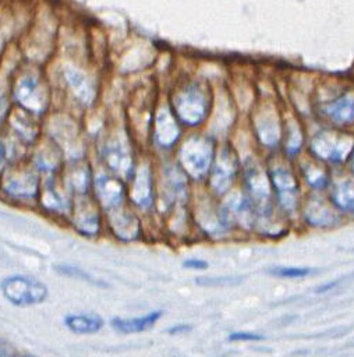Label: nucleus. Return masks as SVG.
Here are the masks:
<instances>
[{
    "label": "nucleus",
    "instance_id": "f257e3e1",
    "mask_svg": "<svg viewBox=\"0 0 354 357\" xmlns=\"http://www.w3.org/2000/svg\"><path fill=\"white\" fill-rule=\"evenodd\" d=\"M4 298L17 307H31L43 303L47 297V286L29 275H11L1 280Z\"/></svg>",
    "mask_w": 354,
    "mask_h": 357
},
{
    "label": "nucleus",
    "instance_id": "f03ea898",
    "mask_svg": "<svg viewBox=\"0 0 354 357\" xmlns=\"http://www.w3.org/2000/svg\"><path fill=\"white\" fill-rule=\"evenodd\" d=\"M174 106L178 117L184 123L194 126L206 116L209 100L205 89L199 84H191L176 96Z\"/></svg>",
    "mask_w": 354,
    "mask_h": 357
},
{
    "label": "nucleus",
    "instance_id": "7ed1b4c3",
    "mask_svg": "<svg viewBox=\"0 0 354 357\" xmlns=\"http://www.w3.org/2000/svg\"><path fill=\"white\" fill-rule=\"evenodd\" d=\"M212 142L203 137H192L183 145L180 151V159L185 172L199 178L203 176L210 165L212 160Z\"/></svg>",
    "mask_w": 354,
    "mask_h": 357
},
{
    "label": "nucleus",
    "instance_id": "20e7f679",
    "mask_svg": "<svg viewBox=\"0 0 354 357\" xmlns=\"http://www.w3.org/2000/svg\"><path fill=\"white\" fill-rule=\"evenodd\" d=\"M353 146L354 139L351 137L330 131L319 132L311 144L315 155L330 162H340L346 159L347 155L353 151Z\"/></svg>",
    "mask_w": 354,
    "mask_h": 357
},
{
    "label": "nucleus",
    "instance_id": "39448f33",
    "mask_svg": "<svg viewBox=\"0 0 354 357\" xmlns=\"http://www.w3.org/2000/svg\"><path fill=\"white\" fill-rule=\"evenodd\" d=\"M15 99L29 112L42 113L47 106V92L38 77L32 74L22 75L14 91Z\"/></svg>",
    "mask_w": 354,
    "mask_h": 357
},
{
    "label": "nucleus",
    "instance_id": "423d86ee",
    "mask_svg": "<svg viewBox=\"0 0 354 357\" xmlns=\"http://www.w3.org/2000/svg\"><path fill=\"white\" fill-rule=\"evenodd\" d=\"M95 187L98 198L106 209L111 211L120 206L123 201V185L117 178H113L107 174H100L96 177Z\"/></svg>",
    "mask_w": 354,
    "mask_h": 357
},
{
    "label": "nucleus",
    "instance_id": "0eeeda50",
    "mask_svg": "<svg viewBox=\"0 0 354 357\" xmlns=\"http://www.w3.org/2000/svg\"><path fill=\"white\" fill-rule=\"evenodd\" d=\"M105 158L109 166L121 176H128L132 170V158L128 146L121 139H113L105 151Z\"/></svg>",
    "mask_w": 354,
    "mask_h": 357
},
{
    "label": "nucleus",
    "instance_id": "6e6552de",
    "mask_svg": "<svg viewBox=\"0 0 354 357\" xmlns=\"http://www.w3.org/2000/svg\"><path fill=\"white\" fill-rule=\"evenodd\" d=\"M163 311H151L146 315L142 317H135V318H120L116 317L110 321L111 328L123 335H130V333H138L151 329L157 319L162 317Z\"/></svg>",
    "mask_w": 354,
    "mask_h": 357
},
{
    "label": "nucleus",
    "instance_id": "1a4fd4ad",
    "mask_svg": "<svg viewBox=\"0 0 354 357\" xmlns=\"http://www.w3.org/2000/svg\"><path fill=\"white\" fill-rule=\"evenodd\" d=\"M64 77L74 92V95L82 102V103H91L95 98V85L89 79L88 75H85L82 71L72 66L64 67Z\"/></svg>",
    "mask_w": 354,
    "mask_h": 357
},
{
    "label": "nucleus",
    "instance_id": "9d476101",
    "mask_svg": "<svg viewBox=\"0 0 354 357\" xmlns=\"http://www.w3.org/2000/svg\"><path fill=\"white\" fill-rule=\"evenodd\" d=\"M4 188L13 197L31 198L38 191V180L31 172H17L6 178Z\"/></svg>",
    "mask_w": 354,
    "mask_h": 357
},
{
    "label": "nucleus",
    "instance_id": "9b49d317",
    "mask_svg": "<svg viewBox=\"0 0 354 357\" xmlns=\"http://www.w3.org/2000/svg\"><path fill=\"white\" fill-rule=\"evenodd\" d=\"M272 181L277 190L282 206L287 211H293L295 206L297 190V184L293 174L284 169H276L272 172Z\"/></svg>",
    "mask_w": 354,
    "mask_h": 357
},
{
    "label": "nucleus",
    "instance_id": "f8f14e48",
    "mask_svg": "<svg viewBox=\"0 0 354 357\" xmlns=\"http://www.w3.org/2000/svg\"><path fill=\"white\" fill-rule=\"evenodd\" d=\"M64 325L66 328L77 335H91L99 332L105 321L102 317L93 312L88 314H68L64 317Z\"/></svg>",
    "mask_w": 354,
    "mask_h": 357
},
{
    "label": "nucleus",
    "instance_id": "ddd939ff",
    "mask_svg": "<svg viewBox=\"0 0 354 357\" xmlns=\"http://www.w3.org/2000/svg\"><path fill=\"white\" fill-rule=\"evenodd\" d=\"M236 172V160L234 155L223 152L220 153L213 172H212V185L217 192L226 191V188L231 183V177L234 176Z\"/></svg>",
    "mask_w": 354,
    "mask_h": 357
},
{
    "label": "nucleus",
    "instance_id": "4468645a",
    "mask_svg": "<svg viewBox=\"0 0 354 357\" xmlns=\"http://www.w3.org/2000/svg\"><path fill=\"white\" fill-rule=\"evenodd\" d=\"M178 126L167 109H162L156 117L155 134L156 139L163 146H170L178 138Z\"/></svg>",
    "mask_w": 354,
    "mask_h": 357
},
{
    "label": "nucleus",
    "instance_id": "2eb2a0df",
    "mask_svg": "<svg viewBox=\"0 0 354 357\" xmlns=\"http://www.w3.org/2000/svg\"><path fill=\"white\" fill-rule=\"evenodd\" d=\"M110 212V223L117 237L123 240H132L138 236V222L132 215L118 211V206L109 211V213Z\"/></svg>",
    "mask_w": 354,
    "mask_h": 357
},
{
    "label": "nucleus",
    "instance_id": "dca6fc26",
    "mask_svg": "<svg viewBox=\"0 0 354 357\" xmlns=\"http://www.w3.org/2000/svg\"><path fill=\"white\" fill-rule=\"evenodd\" d=\"M132 201L141 208H148L152 204V190H151V174L148 167H141L134 178L131 188Z\"/></svg>",
    "mask_w": 354,
    "mask_h": 357
},
{
    "label": "nucleus",
    "instance_id": "f3484780",
    "mask_svg": "<svg viewBox=\"0 0 354 357\" xmlns=\"http://www.w3.org/2000/svg\"><path fill=\"white\" fill-rule=\"evenodd\" d=\"M326 114L337 123L354 121V96L344 95L325 107Z\"/></svg>",
    "mask_w": 354,
    "mask_h": 357
},
{
    "label": "nucleus",
    "instance_id": "a211bd4d",
    "mask_svg": "<svg viewBox=\"0 0 354 357\" xmlns=\"http://www.w3.org/2000/svg\"><path fill=\"white\" fill-rule=\"evenodd\" d=\"M75 226L85 234H96L99 230V218L91 206H79L75 213Z\"/></svg>",
    "mask_w": 354,
    "mask_h": 357
},
{
    "label": "nucleus",
    "instance_id": "6ab92c4d",
    "mask_svg": "<svg viewBox=\"0 0 354 357\" xmlns=\"http://www.w3.org/2000/svg\"><path fill=\"white\" fill-rule=\"evenodd\" d=\"M247 181L254 194V198H256L259 202H263L269 195V185L265 174L255 166L249 167L247 172Z\"/></svg>",
    "mask_w": 354,
    "mask_h": 357
},
{
    "label": "nucleus",
    "instance_id": "aec40b11",
    "mask_svg": "<svg viewBox=\"0 0 354 357\" xmlns=\"http://www.w3.org/2000/svg\"><path fill=\"white\" fill-rule=\"evenodd\" d=\"M333 199L339 208L354 212V181L344 180L339 183L333 191Z\"/></svg>",
    "mask_w": 354,
    "mask_h": 357
},
{
    "label": "nucleus",
    "instance_id": "412c9836",
    "mask_svg": "<svg viewBox=\"0 0 354 357\" xmlns=\"http://www.w3.org/2000/svg\"><path fill=\"white\" fill-rule=\"evenodd\" d=\"M258 135L266 145H275L279 139V127L275 119L265 117L256 123Z\"/></svg>",
    "mask_w": 354,
    "mask_h": 357
},
{
    "label": "nucleus",
    "instance_id": "4be33fe9",
    "mask_svg": "<svg viewBox=\"0 0 354 357\" xmlns=\"http://www.w3.org/2000/svg\"><path fill=\"white\" fill-rule=\"evenodd\" d=\"M68 184L75 192H85L89 185V172L86 166H74L68 173Z\"/></svg>",
    "mask_w": 354,
    "mask_h": 357
},
{
    "label": "nucleus",
    "instance_id": "5701e85b",
    "mask_svg": "<svg viewBox=\"0 0 354 357\" xmlns=\"http://www.w3.org/2000/svg\"><path fill=\"white\" fill-rule=\"evenodd\" d=\"M11 121L13 127L20 132V135H22V138L32 139L36 135V127L25 113H14Z\"/></svg>",
    "mask_w": 354,
    "mask_h": 357
},
{
    "label": "nucleus",
    "instance_id": "b1692460",
    "mask_svg": "<svg viewBox=\"0 0 354 357\" xmlns=\"http://www.w3.org/2000/svg\"><path fill=\"white\" fill-rule=\"evenodd\" d=\"M54 269L57 272H60L61 275H66V276H70V278H75V279H79V280H84V282H89L92 284H96V286H106V283L95 279L93 276H91L89 273H86L85 271H82L81 268H77V266H71V265H56Z\"/></svg>",
    "mask_w": 354,
    "mask_h": 357
},
{
    "label": "nucleus",
    "instance_id": "393cba45",
    "mask_svg": "<svg viewBox=\"0 0 354 357\" xmlns=\"http://www.w3.org/2000/svg\"><path fill=\"white\" fill-rule=\"evenodd\" d=\"M307 218L312 225L318 226L330 225L334 220V216L330 213V211L322 205H312L307 212Z\"/></svg>",
    "mask_w": 354,
    "mask_h": 357
},
{
    "label": "nucleus",
    "instance_id": "a878e982",
    "mask_svg": "<svg viewBox=\"0 0 354 357\" xmlns=\"http://www.w3.org/2000/svg\"><path fill=\"white\" fill-rule=\"evenodd\" d=\"M270 273L282 278H302L311 273L309 268H298V266H280L270 271Z\"/></svg>",
    "mask_w": 354,
    "mask_h": 357
},
{
    "label": "nucleus",
    "instance_id": "bb28decb",
    "mask_svg": "<svg viewBox=\"0 0 354 357\" xmlns=\"http://www.w3.org/2000/svg\"><path fill=\"white\" fill-rule=\"evenodd\" d=\"M197 284L201 286H231L240 283L238 278H197Z\"/></svg>",
    "mask_w": 354,
    "mask_h": 357
},
{
    "label": "nucleus",
    "instance_id": "cd10ccee",
    "mask_svg": "<svg viewBox=\"0 0 354 357\" xmlns=\"http://www.w3.org/2000/svg\"><path fill=\"white\" fill-rule=\"evenodd\" d=\"M43 204L50 208V209H63L64 208V202L63 198L60 197V194L57 191H54L53 188L47 187L45 191V197H43Z\"/></svg>",
    "mask_w": 354,
    "mask_h": 357
},
{
    "label": "nucleus",
    "instance_id": "c85d7f7f",
    "mask_svg": "<svg viewBox=\"0 0 354 357\" xmlns=\"http://www.w3.org/2000/svg\"><path fill=\"white\" fill-rule=\"evenodd\" d=\"M301 146V135L297 128L290 134V139L287 141V149L290 153H295Z\"/></svg>",
    "mask_w": 354,
    "mask_h": 357
},
{
    "label": "nucleus",
    "instance_id": "c756f323",
    "mask_svg": "<svg viewBox=\"0 0 354 357\" xmlns=\"http://www.w3.org/2000/svg\"><path fill=\"white\" fill-rule=\"evenodd\" d=\"M230 340H262L263 336L256 333H247V332H236L229 336Z\"/></svg>",
    "mask_w": 354,
    "mask_h": 357
},
{
    "label": "nucleus",
    "instance_id": "7c9ffc66",
    "mask_svg": "<svg viewBox=\"0 0 354 357\" xmlns=\"http://www.w3.org/2000/svg\"><path fill=\"white\" fill-rule=\"evenodd\" d=\"M183 266L190 268V269H206L208 262L203 259H198V258H190L183 262Z\"/></svg>",
    "mask_w": 354,
    "mask_h": 357
},
{
    "label": "nucleus",
    "instance_id": "2f4dec72",
    "mask_svg": "<svg viewBox=\"0 0 354 357\" xmlns=\"http://www.w3.org/2000/svg\"><path fill=\"white\" fill-rule=\"evenodd\" d=\"M0 357H14V351L10 344L0 342Z\"/></svg>",
    "mask_w": 354,
    "mask_h": 357
},
{
    "label": "nucleus",
    "instance_id": "473e14b6",
    "mask_svg": "<svg viewBox=\"0 0 354 357\" xmlns=\"http://www.w3.org/2000/svg\"><path fill=\"white\" fill-rule=\"evenodd\" d=\"M191 329V326H188V325H185V324H178V325H176V326H173V328H170L169 329V333H183V332H187V331H190Z\"/></svg>",
    "mask_w": 354,
    "mask_h": 357
},
{
    "label": "nucleus",
    "instance_id": "72a5a7b5",
    "mask_svg": "<svg viewBox=\"0 0 354 357\" xmlns=\"http://www.w3.org/2000/svg\"><path fill=\"white\" fill-rule=\"evenodd\" d=\"M6 109H7V103H6V99L3 95H0V119L3 117V114L6 113Z\"/></svg>",
    "mask_w": 354,
    "mask_h": 357
},
{
    "label": "nucleus",
    "instance_id": "f704fd0d",
    "mask_svg": "<svg viewBox=\"0 0 354 357\" xmlns=\"http://www.w3.org/2000/svg\"><path fill=\"white\" fill-rule=\"evenodd\" d=\"M21 357H36V356H28V354H26V356H21Z\"/></svg>",
    "mask_w": 354,
    "mask_h": 357
},
{
    "label": "nucleus",
    "instance_id": "c9c22d12",
    "mask_svg": "<svg viewBox=\"0 0 354 357\" xmlns=\"http://www.w3.org/2000/svg\"><path fill=\"white\" fill-rule=\"evenodd\" d=\"M353 169H354V162H353Z\"/></svg>",
    "mask_w": 354,
    "mask_h": 357
},
{
    "label": "nucleus",
    "instance_id": "e433bc0d",
    "mask_svg": "<svg viewBox=\"0 0 354 357\" xmlns=\"http://www.w3.org/2000/svg\"><path fill=\"white\" fill-rule=\"evenodd\" d=\"M0 47H1V45H0Z\"/></svg>",
    "mask_w": 354,
    "mask_h": 357
}]
</instances>
